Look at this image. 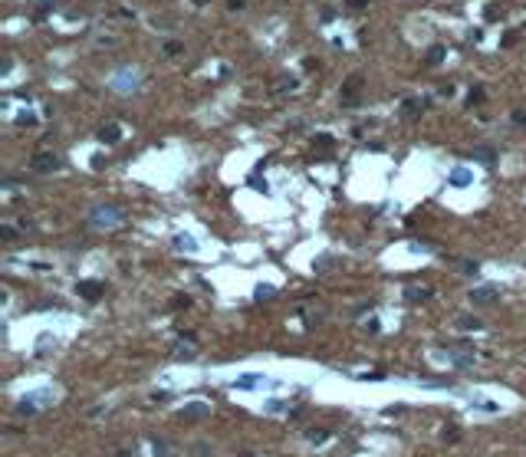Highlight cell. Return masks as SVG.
Returning a JSON list of instances; mask_svg holds the SVG:
<instances>
[{"instance_id":"1","label":"cell","mask_w":526,"mask_h":457,"mask_svg":"<svg viewBox=\"0 0 526 457\" xmlns=\"http://www.w3.org/2000/svg\"><path fill=\"white\" fill-rule=\"evenodd\" d=\"M89 224L99 227V230L119 227V224H122V211H119V207H96V211L89 214Z\"/></svg>"},{"instance_id":"2","label":"cell","mask_w":526,"mask_h":457,"mask_svg":"<svg viewBox=\"0 0 526 457\" xmlns=\"http://www.w3.org/2000/svg\"><path fill=\"white\" fill-rule=\"evenodd\" d=\"M135 86H138V73L135 69H119L115 79H112V89H119V92H129Z\"/></svg>"},{"instance_id":"3","label":"cell","mask_w":526,"mask_h":457,"mask_svg":"<svg viewBox=\"0 0 526 457\" xmlns=\"http://www.w3.org/2000/svg\"><path fill=\"white\" fill-rule=\"evenodd\" d=\"M471 299L477 306H490V303L500 299V290L497 286H477V290H471Z\"/></svg>"},{"instance_id":"4","label":"cell","mask_w":526,"mask_h":457,"mask_svg":"<svg viewBox=\"0 0 526 457\" xmlns=\"http://www.w3.org/2000/svg\"><path fill=\"white\" fill-rule=\"evenodd\" d=\"M181 418L184 421H201V418H210V404H201V402H191L181 408Z\"/></svg>"},{"instance_id":"5","label":"cell","mask_w":526,"mask_h":457,"mask_svg":"<svg viewBox=\"0 0 526 457\" xmlns=\"http://www.w3.org/2000/svg\"><path fill=\"white\" fill-rule=\"evenodd\" d=\"M33 168H36V171H56V168H59V158H56V155H36V158H33Z\"/></svg>"},{"instance_id":"6","label":"cell","mask_w":526,"mask_h":457,"mask_svg":"<svg viewBox=\"0 0 526 457\" xmlns=\"http://www.w3.org/2000/svg\"><path fill=\"white\" fill-rule=\"evenodd\" d=\"M473 181V174L467 171V168H454V171H450V185L454 188H467Z\"/></svg>"},{"instance_id":"7","label":"cell","mask_w":526,"mask_h":457,"mask_svg":"<svg viewBox=\"0 0 526 457\" xmlns=\"http://www.w3.org/2000/svg\"><path fill=\"white\" fill-rule=\"evenodd\" d=\"M152 447H155V457H171V454H175L168 441H152Z\"/></svg>"},{"instance_id":"8","label":"cell","mask_w":526,"mask_h":457,"mask_svg":"<svg viewBox=\"0 0 526 457\" xmlns=\"http://www.w3.org/2000/svg\"><path fill=\"white\" fill-rule=\"evenodd\" d=\"M473 155L480 158L483 164H493V148H487V145H480V148H473Z\"/></svg>"},{"instance_id":"9","label":"cell","mask_w":526,"mask_h":457,"mask_svg":"<svg viewBox=\"0 0 526 457\" xmlns=\"http://www.w3.org/2000/svg\"><path fill=\"white\" fill-rule=\"evenodd\" d=\"M273 296H276V290H273V286H270V283L257 286V299H260V303H263V299H273Z\"/></svg>"},{"instance_id":"10","label":"cell","mask_w":526,"mask_h":457,"mask_svg":"<svg viewBox=\"0 0 526 457\" xmlns=\"http://www.w3.org/2000/svg\"><path fill=\"white\" fill-rule=\"evenodd\" d=\"M427 296H431V293H427L424 286H411V290H408V299H411V303H418V299H427Z\"/></svg>"},{"instance_id":"11","label":"cell","mask_w":526,"mask_h":457,"mask_svg":"<svg viewBox=\"0 0 526 457\" xmlns=\"http://www.w3.org/2000/svg\"><path fill=\"white\" fill-rule=\"evenodd\" d=\"M175 247H178V250H197V243H194V240H187V234H181V237L175 240Z\"/></svg>"},{"instance_id":"12","label":"cell","mask_w":526,"mask_h":457,"mask_svg":"<svg viewBox=\"0 0 526 457\" xmlns=\"http://www.w3.org/2000/svg\"><path fill=\"white\" fill-rule=\"evenodd\" d=\"M102 138H105V142H119V125H105V129H102Z\"/></svg>"},{"instance_id":"13","label":"cell","mask_w":526,"mask_h":457,"mask_svg":"<svg viewBox=\"0 0 526 457\" xmlns=\"http://www.w3.org/2000/svg\"><path fill=\"white\" fill-rule=\"evenodd\" d=\"M79 290H82V296H89V299H96V296H99V283H82Z\"/></svg>"},{"instance_id":"14","label":"cell","mask_w":526,"mask_h":457,"mask_svg":"<svg viewBox=\"0 0 526 457\" xmlns=\"http://www.w3.org/2000/svg\"><path fill=\"white\" fill-rule=\"evenodd\" d=\"M457 329H480V319H457Z\"/></svg>"},{"instance_id":"15","label":"cell","mask_w":526,"mask_h":457,"mask_svg":"<svg viewBox=\"0 0 526 457\" xmlns=\"http://www.w3.org/2000/svg\"><path fill=\"white\" fill-rule=\"evenodd\" d=\"M0 234H3V240H17V230H13L10 224H3V230H0Z\"/></svg>"},{"instance_id":"16","label":"cell","mask_w":526,"mask_h":457,"mask_svg":"<svg viewBox=\"0 0 526 457\" xmlns=\"http://www.w3.org/2000/svg\"><path fill=\"white\" fill-rule=\"evenodd\" d=\"M326 437H329V431H309V441H316V444H319V441H326Z\"/></svg>"},{"instance_id":"17","label":"cell","mask_w":526,"mask_h":457,"mask_svg":"<svg viewBox=\"0 0 526 457\" xmlns=\"http://www.w3.org/2000/svg\"><path fill=\"white\" fill-rule=\"evenodd\" d=\"M460 270H464V273H477V263H471V260H464V263H460Z\"/></svg>"},{"instance_id":"18","label":"cell","mask_w":526,"mask_h":457,"mask_svg":"<svg viewBox=\"0 0 526 457\" xmlns=\"http://www.w3.org/2000/svg\"><path fill=\"white\" fill-rule=\"evenodd\" d=\"M197 457H210V451H208V444H197Z\"/></svg>"},{"instance_id":"19","label":"cell","mask_w":526,"mask_h":457,"mask_svg":"<svg viewBox=\"0 0 526 457\" xmlns=\"http://www.w3.org/2000/svg\"><path fill=\"white\" fill-rule=\"evenodd\" d=\"M352 7H365V0H349Z\"/></svg>"}]
</instances>
